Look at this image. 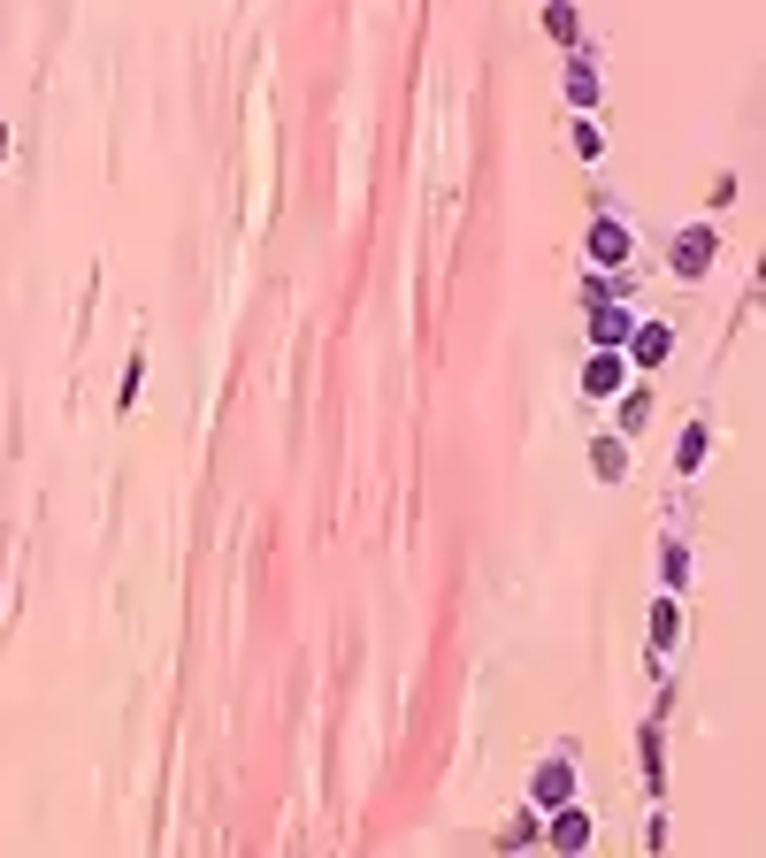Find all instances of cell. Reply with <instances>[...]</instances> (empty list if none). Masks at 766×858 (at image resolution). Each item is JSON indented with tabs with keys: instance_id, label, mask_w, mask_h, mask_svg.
Returning a JSON list of instances; mask_svg holds the SVG:
<instances>
[{
	"instance_id": "cell-1",
	"label": "cell",
	"mask_w": 766,
	"mask_h": 858,
	"mask_svg": "<svg viewBox=\"0 0 766 858\" xmlns=\"http://www.w3.org/2000/svg\"><path fill=\"white\" fill-rule=\"evenodd\" d=\"M713 261H721V238H713L705 222H690V230L675 238V276H705Z\"/></svg>"
},
{
	"instance_id": "cell-2",
	"label": "cell",
	"mask_w": 766,
	"mask_h": 858,
	"mask_svg": "<svg viewBox=\"0 0 766 858\" xmlns=\"http://www.w3.org/2000/svg\"><path fill=\"white\" fill-rule=\"evenodd\" d=\"M568 797H575V767H568V759H544L537 782H529V805H537V813H560Z\"/></svg>"
},
{
	"instance_id": "cell-3",
	"label": "cell",
	"mask_w": 766,
	"mask_h": 858,
	"mask_svg": "<svg viewBox=\"0 0 766 858\" xmlns=\"http://www.w3.org/2000/svg\"><path fill=\"white\" fill-rule=\"evenodd\" d=\"M628 330H636V323H628V307H613L606 284H591V338H598V345H628Z\"/></svg>"
},
{
	"instance_id": "cell-4",
	"label": "cell",
	"mask_w": 766,
	"mask_h": 858,
	"mask_svg": "<svg viewBox=\"0 0 766 858\" xmlns=\"http://www.w3.org/2000/svg\"><path fill=\"white\" fill-rule=\"evenodd\" d=\"M621 383H628V360H621L613 345H598V352H591V368H583V391H591V399H613Z\"/></svg>"
},
{
	"instance_id": "cell-5",
	"label": "cell",
	"mask_w": 766,
	"mask_h": 858,
	"mask_svg": "<svg viewBox=\"0 0 766 858\" xmlns=\"http://www.w3.org/2000/svg\"><path fill=\"white\" fill-rule=\"evenodd\" d=\"M667 352H675V330H667V323H636V330H628V360H636V368H659Z\"/></svg>"
},
{
	"instance_id": "cell-6",
	"label": "cell",
	"mask_w": 766,
	"mask_h": 858,
	"mask_svg": "<svg viewBox=\"0 0 766 858\" xmlns=\"http://www.w3.org/2000/svg\"><path fill=\"white\" fill-rule=\"evenodd\" d=\"M591 261H606V269L628 261V230L621 222H591Z\"/></svg>"
},
{
	"instance_id": "cell-7",
	"label": "cell",
	"mask_w": 766,
	"mask_h": 858,
	"mask_svg": "<svg viewBox=\"0 0 766 858\" xmlns=\"http://www.w3.org/2000/svg\"><path fill=\"white\" fill-rule=\"evenodd\" d=\"M591 844V821L575 813V805H560V821H552V851H583Z\"/></svg>"
},
{
	"instance_id": "cell-8",
	"label": "cell",
	"mask_w": 766,
	"mask_h": 858,
	"mask_svg": "<svg viewBox=\"0 0 766 858\" xmlns=\"http://www.w3.org/2000/svg\"><path fill=\"white\" fill-rule=\"evenodd\" d=\"M568 100H575V108H591V100H598V69H591V54H575V62H568Z\"/></svg>"
},
{
	"instance_id": "cell-9",
	"label": "cell",
	"mask_w": 766,
	"mask_h": 858,
	"mask_svg": "<svg viewBox=\"0 0 766 858\" xmlns=\"http://www.w3.org/2000/svg\"><path fill=\"white\" fill-rule=\"evenodd\" d=\"M675 637H682V606H675V598H659V606H651V644L667 652Z\"/></svg>"
},
{
	"instance_id": "cell-10",
	"label": "cell",
	"mask_w": 766,
	"mask_h": 858,
	"mask_svg": "<svg viewBox=\"0 0 766 858\" xmlns=\"http://www.w3.org/2000/svg\"><path fill=\"white\" fill-rule=\"evenodd\" d=\"M591 468H598L606 484H621V468H628V453H621V437H598V445H591Z\"/></svg>"
},
{
	"instance_id": "cell-11",
	"label": "cell",
	"mask_w": 766,
	"mask_h": 858,
	"mask_svg": "<svg viewBox=\"0 0 766 858\" xmlns=\"http://www.w3.org/2000/svg\"><path fill=\"white\" fill-rule=\"evenodd\" d=\"M544 31H552V39H575V8L552 0V8H544Z\"/></svg>"
},
{
	"instance_id": "cell-12",
	"label": "cell",
	"mask_w": 766,
	"mask_h": 858,
	"mask_svg": "<svg viewBox=\"0 0 766 858\" xmlns=\"http://www.w3.org/2000/svg\"><path fill=\"white\" fill-rule=\"evenodd\" d=\"M705 445H713L705 430H682V445H675V460H682V468H698V460H705Z\"/></svg>"
},
{
	"instance_id": "cell-13",
	"label": "cell",
	"mask_w": 766,
	"mask_h": 858,
	"mask_svg": "<svg viewBox=\"0 0 766 858\" xmlns=\"http://www.w3.org/2000/svg\"><path fill=\"white\" fill-rule=\"evenodd\" d=\"M575 154H606V131H598V123H575Z\"/></svg>"
},
{
	"instance_id": "cell-14",
	"label": "cell",
	"mask_w": 766,
	"mask_h": 858,
	"mask_svg": "<svg viewBox=\"0 0 766 858\" xmlns=\"http://www.w3.org/2000/svg\"><path fill=\"white\" fill-rule=\"evenodd\" d=\"M659 567H667V583H682V575H690V560H682V544H659Z\"/></svg>"
}]
</instances>
